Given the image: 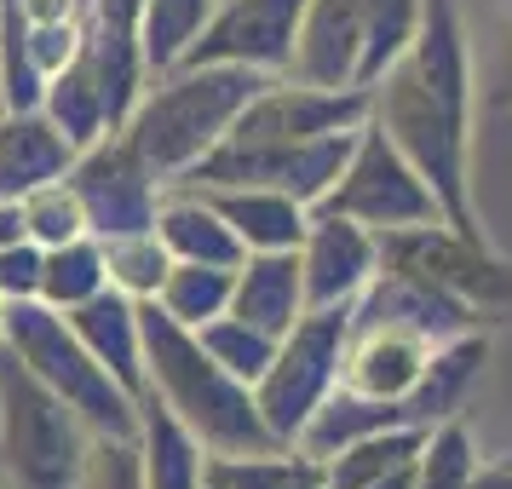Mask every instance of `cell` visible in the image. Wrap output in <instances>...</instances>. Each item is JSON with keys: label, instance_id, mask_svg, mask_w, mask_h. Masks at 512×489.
Instances as JSON below:
<instances>
[{"label": "cell", "instance_id": "6da1fadb", "mask_svg": "<svg viewBox=\"0 0 512 489\" xmlns=\"http://www.w3.org/2000/svg\"><path fill=\"white\" fill-rule=\"evenodd\" d=\"M369 121L415 162L449 225L478 231L472 213V47L455 0H426L409 52L369 87Z\"/></svg>", "mask_w": 512, "mask_h": 489}, {"label": "cell", "instance_id": "7a4b0ae2", "mask_svg": "<svg viewBox=\"0 0 512 489\" xmlns=\"http://www.w3.org/2000/svg\"><path fill=\"white\" fill-rule=\"evenodd\" d=\"M466 328H484L472 311L443 300L420 282L397 271H374V282L351 300V328H346V363L340 386L369 397H403L426 369L432 346L455 340Z\"/></svg>", "mask_w": 512, "mask_h": 489}, {"label": "cell", "instance_id": "3957f363", "mask_svg": "<svg viewBox=\"0 0 512 489\" xmlns=\"http://www.w3.org/2000/svg\"><path fill=\"white\" fill-rule=\"evenodd\" d=\"M271 75L248 64H173L144 81L133 116L116 133L139 150L156 179H185L213 144L231 133V121L248 110V98Z\"/></svg>", "mask_w": 512, "mask_h": 489}, {"label": "cell", "instance_id": "277c9868", "mask_svg": "<svg viewBox=\"0 0 512 489\" xmlns=\"http://www.w3.org/2000/svg\"><path fill=\"white\" fill-rule=\"evenodd\" d=\"M144 323V380L173 415L202 438L208 455H236V449H288L271 438L259 415L254 386H242L225 363H213L196 328L173 323L156 300H139Z\"/></svg>", "mask_w": 512, "mask_h": 489}, {"label": "cell", "instance_id": "5b68a950", "mask_svg": "<svg viewBox=\"0 0 512 489\" xmlns=\"http://www.w3.org/2000/svg\"><path fill=\"white\" fill-rule=\"evenodd\" d=\"M0 346L12 351L47 392L64 397L75 415L87 420L93 438H110V443L139 438V397L121 392L116 374L75 340V328L64 323V311H52L47 300H12L6 305Z\"/></svg>", "mask_w": 512, "mask_h": 489}, {"label": "cell", "instance_id": "8992f818", "mask_svg": "<svg viewBox=\"0 0 512 489\" xmlns=\"http://www.w3.org/2000/svg\"><path fill=\"white\" fill-rule=\"evenodd\" d=\"M87 455V420L0 346V461L12 489H81Z\"/></svg>", "mask_w": 512, "mask_h": 489}, {"label": "cell", "instance_id": "52a82bcc", "mask_svg": "<svg viewBox=\"0 0 512 489\" xmlns=\"http://www.w3.org/2000/svg\"><path fill=\"white\" fill-rule=\"evenodd\" d=\"M374 242H380V271H397V277L455 300L478 323L512 317V259H501L478 231L426 219V225H403V231H374Z\"/></svg>", "mask_w": 512, "mask_h": 489}, {"label": "cell", "instance_id": "ba28073f", "mask_svg": "<svg viewBox=\"0 0 512 489\" xmlns=\"http://www.w3.org/2000/svg\"><path fill=\"white\" fill-rule=\"evenodd\" d=\"M346 328H351V305H317V311H305L300 323L277 340L271 369L254 380L259 415L271 426V438L288 443V449H294L305 420L317 415V403L340 386Z\"/></svg>", "mask_w": 512, "mask_h": 489}, {"label": "cell", "instance_id": "9c48e42d", "mask_svg": "<svg viewBox=\"0 0 512 489\" xmlns=\"http://www.w3.org/2000/svg\"><path fill=\"white\" fill-rule=\"evenodd\" d=\"M311 213H340V219H357V225H369V231H403V225L443 219L432 185L420 179L415 162H409L374 121L357 127V144H351L340 179L311 202Z\"/></svg>", "mask_w": 512, "mask_h": 489}, {"label": "cell", "instance_id": "30bf717a", "mask_svg": "<svg viewBox=\"0 0 512 489\" xmlns=\"http://www.w3.org/2000/svg\"><path fill=\"white\" fill-rule=\"evenodd\" d=\"M70 190L81 196L87 231L98 242H116V236H133V231H156V208L167 196V179H156L150 162L121 133H104L98 144H87L75 156Z\"/></svg>", "mask_w": 512, "mask_h": 489}, {"label": "cell", "instance_id": "8fae6325", "mask_svg": "<svg viewBox=\"0 0 512 489\" xmlns=\"http://www.w3.org/2000/svg\"><path fill=\"white\" fill-rule=\"evenodd\" d=\"M369 87H311L294 75H271L248 110L231 121L225 139L242 144H305V139H328V133H351L369 121Z\"/></svg>", "mask_w": 512, "mask_h": 489}, {"label": "cell", "instance_id": "7c38bea8", "mask_svg": "<svg viewBox=\"0 0 512 489\" xmlns=\"http://www.w3.org/2000/svg\"><path fill=\"white\" fill-rule=\"evenodd\" d=\"M300 18L305 0H219L179 64H248L265 75H288Z\"/></svg>", "mask_w": 512, "mask_h": 489}, {"label": "cell", "instance_id": "4fadbf2b", "mask_svg": "<svg viewBox=\"0 0 512 489\" xmlns=\"http://www.w3.org/2000/svg\"><path fill=\"white\" fill-rule=\"evenodd\" d=\"M380 271V242L369 225L340 219V213H311L300 236V277H305V311L317 305H351Z\"/></svg>", "mask_w": 512, "mask_h": 489}, {"label": "cell", "instance_id": "5bb4252c", "mask_svg": "<svg viewBox=\"0 0 512 489\" xmlns=\"http://www.w3.org/2000/svg\"><path fill=\"white\" fill-rule=\"evenodd\" d=\"M363 6L369 0H305L300 41H294V81L311 87H357V52H363Z\"/></svg>", "mask_w": 512, "mask_h": 489}, {"label": "cell", "instance_id": "9a60e30c", "mask_svg": "<svg viewBox=\"0 0 512 489\" xmlns=\"http://www.w3.org/2000/svg\"><path fill=\"white\" fill-rule=\"evenodd\" d=\"M64 323L75 328V340L93 351L104 369L121 380V392L144 397V323H139V300L121 288H98L93 300H81L75 311H64Z\"/></svg>", "mask_w": 512, "mask_h": 489}, {"label": "cell", "instance_id": "2e32d148", "mask_svg": "<svg viewBox=\"0 0 512 489\" xmlns=\"http://www.w3.org/2000/svg\"><path fill=\"white\" fill-rule=\"evenodd\" d=\"M75 150L52 116L35 104V110H0V196L6 202H24L29 190L64 179L75 167Z\"/></svg>", "mask_w": 512, "mask_h": 489}, {"label": "cell", "instance_id": "e0dca14e", "mask_svg": "<svg viewBox=\"0 0 512 489\" xmlns=\"http://www.w3.org/2000/svg\"><path fill=\"white\" fill-rule=\"evenodd\" d=\"M231 317L265 328V334H288L305 317V277H300V248H254L236 265L231 282Z\"/></svg>", "mask_w": 512, "mask_h": 489}, {"label": "cell", "instance_id": "ac0fdd59", "mask_svg": "<svg viewBox=\"0 0 512 489\" xmlns=\"http://www.w3.org/2000/svg\"><path fill=\"white\" fill-rule=\"evenodd\" d=\"M484 363H489V334L484 328H466L455 340L432 346L426 369L415 374V386L403 392V409L415 426H438V420H455L466 409V397L478 392L484 380Z\"/></svg>", "mask_w": 512, "mask_h": 489}, {"label": "cell", "instance_id": "d6986e66", "mask_svg": "<svg viewBox=\"0 0 512 489\" xmlns=\"http://www.w3.org/2000/svg\"><path fill=\"white\" fill-rule=\"evenodd\" d=\"M156 236L167 242V254L185 259V265H225V271H236L248 259L242 236L213 213V202L202 190L190 185H167L162 208H156Z\"/></svg>", "mask_w": 512, "mask_h": 489}, {"label": "cell", "instance_id": "ffe728a7", "mask_svg": "<svg viewBox=\"0 0 512 489\" xmlns=\"http://www.w3.org/2000/svg\"><path fill=\"white\" fill-rule=\"evenodd\" d=\"M133 449H139L144 489H202V461H208V449H202V438H196L150 386H144V397H139V438H133Z\"/></svg>", "mask_w": 512, "mask_h": 489}, {"label": "cell", "instance_id": "44dd1931", "mask_svg": "<svg viewBox=\"0 0 512 489\" xmlns=\"http://www.w3.org/2000/svg\"><path fill=\"white\" fill-rule=\"evenodd\" d=\"M392 426H415L409 409H403V397H369V392H346V386H334V392L317 403V415L300 426V449L305 461L323 466L328 455H340L346 443L357 438H374V432H392Z\"/></svg>", "mask_w": 512, "mask_h": 489}, {"label": "cell", "instance_id": "7402d4cb", "mask_svg": "<svg viewBox=\"0 0 512 489\" xmlns=\"http://www.w3.org/2000/svg\"><path fill=\"white\" fill-rule=\"evenodd\" d=\"M213 202V213L242 236V248H300L305 225H311V208L282 196V190L265 185H190Z\"/></svg>", "mask_w": 512, "mask_h": 489}, {"label": "cell", "instance_id": "603a6c76", "mask_svg": "<svg viewBox=\"0 0 512 489\" xmlns=\"http://www.w3.org/2000/svg\"><path fill=\"white\" fill-rule=\"evenodd\" d=\"M41 110L52 116V127L75 144V150H87L110 133V110H104V87H98L93 64L75 52L64 70L47 81V93H41Z\"/></svg>", "mask_w": 512, "mask_h": 489}, {"label": "cell", "instance_id": "cb8c5ba5", "mask_svg": "<svg viewBox=\"0 0 512 489\" xmlns=\"http://www.w3.org/2000/svg\"><path fill=\"white\" fill-rule=\"evenodd\" d=\"M426 432H432V426H392V432H374V438L346 443L340 455L323 461V489H369V484H380L386 472L415 461Z\"/></svg>", "mask_w": 512, "mask_h": 489}, {"label": "cell", "instance_id": "d4e9b609", "mask_svg": "<svg viewBox=\"0 0 512 489\" xmlns=\"http://www.w3.org/2000/svg\"><path fill=\"white\" fill-rule=\"evenodd\" d=\"M317 472L300 449H236L202 461V489H305Z\"/></svg>", "mask_w": 512, "mask_h": 489}, {"label": "cell", "instance_id": "484cf974", "mask_svg": "<svg viewBox=\"0 0 512 489\" xmlns=\"http://www.w3.org/2000/svg\"><path fill=\"white\" fill-rule=\"evenodd\" d=\"M98 288H110V265H104V242L98 236H75L58 248H41V300L52 311H75L93 300Z\"/></svg>", "mask_w": 512, "mask_h": 489}, {"label": "cell", "instance_id": "4316f807", "mask_svg": "<svg viewBox=\"0 0 512 489\" xmlns=\"http://www.w3.org/2000/svg\"><path fill=\"white\" fill-rule=\"evenodd\" d=\"M231 282H236V271H225V265H185V259H173L162 288H156V305L173 323L202 328L231 311Z\"/></svg>", "mask_w": 512, "mask_h": 489}, {"label": "cell", "instance_id": "83f0119b", "mask_svg": "<svg viewBox=\"0 0 512 489\" xmlns=\"http://www.w3.org/2000/svg\"><path fill=\"white\" fill-rule=\"evenodd\" d=\"M426 0H369L363 6V52H357V87H374L409 52Z\"/></svg>", "mask_w": 512, "mask_h": 489}, {"label": "cell", "instance_id": "f1b7e54d", "mask_svg": "<svg viewBox=\"0 0 512 489\" xmlns=\"http://www.w3.org/2000/svg\"><path fill=\"white\" fill-rule=\"evenodd\" d=\"M219 0H144V29H139V47H144V70L162 75L173 70L185 47L202 35V24L213 18Z\"/></svg>", "mask_w": 512, "mask_h": 489}, {"label": "cell", "instance_id": "f546056e", "mask_svg": "<svg viewBox=\"0 0 512 489\" xmlns=\"http://www.w3.org/2000/svg\"><path fill=\"white\" fill-rule=\"evenodd\" d=\"M478 466L484 461H478V443L466 432V420H438L415 455V489H472Z\"/></svg>", "mask_w": 512, "mask_h": 489}, {"label": "cell", "instance_id": "4dcf8cb0", "mask_svg": "<svg viewBox=\"0 0 512 489\" xmlns=\"http://www.w3.org/2000/svg\"><path fill=\"white\" fill-rule=\"evenodd\" d=\"M196 340H202L213 363H225L242 386H254L259 374L271 369V357H277V334L242 323V317H231V311H225V317H213V323H202V328H196Z\"/></svg>", "mask_w": 512, "mask_h": 489}, {"label": "cell", "instance_id": "1f68e13d", "mask_svg": "<svg viewBox=\"0 0 512 489\" xmlns=\"http://www.w3.org/2000/svg\"><path fill=\"white\" fill-rule=\"evenodd\" d=\"M104 265H110V288L133 294V300H156L173 254H167V242L156 231H133V236L104 242Z\"/></svg>", "mask_w": 512, "mask_h": 489}, {"label": "cell", "instance_id": "d6a6232c", "mask_svg": "<svg viewBox=\"0 0 512 489\" xmlns=\"http://www.w3.org/2000/svg\"><path fill=\"white\" fill-rule=\"evenodd\" d=\"M24 231L35 248H58V242H75V236H93L87 213H81V196L70 190V173L24 196Z\"/></svg>", "mask_w": 512, "mask_h": 489}, {"label": "cell", "instance_id": "836d02e7", "mask_svg": "<svg viewBox=\"0 0 512 489\" xmlns=\"http://www.w3.org/2000/svg\"><path fill=\"white\" fill-rule=\"evenodd\" d=\"M81 489H144L139 449H133V443L93 438V455H87V484H81Z\"/></svg>", "mask_w": 512, "mask_h": 489}, {"label": "cell", "instance_id": "e575fe53", "mask_svg": "<svg viewBox=\"0 0 512 489\" xmlns=\"http://www.w3.org/2000/svg\"><path fill=\"white\" fill-rule=\"evenodd\" d=\"M0 294L6 305L12 300H41V248L35 242H12V248H0Z\"/></svg>", "mask_w": 512, "mask_h": 489}, {"label": "cell", "instance_id": "d590c367", "mask_svg": "<svg viewBox=\"0 0 512 489\" xmlns=\"http://www.w3.org/2000/svg\"><path fill=\"white\" fill-rule=\"evenodd\" d=\"M495 104L512 110V0L501 6V47H495Z\"/></svg>", "mask_w": 512, "mask_h": 489}, {"label": "cell", "instance_id": "8d00e7d4", "mask_svg": "<svg viewBox=\"0 0 512 489\" xmlns=\"http://www.w3.org/2000/svg\"><path fill=\"white\" fill-rule=\"evenodd\" d=\"M24 202H6L0 196V248H12V242H24Z\"/></svg>", "mask_w": 512, "mask_h": 489}, {"label": "cell", "instance_id": "74e56055", "mask_svg": "<svg viewBox=\"0 0 512 489\" xmlns=\"http://www.w3.org/2000/svg\"><path fill=\"white\" fill-rule=\"evenodd\" d=\"M472 489H512V461H495V466H478Z\"/></svg>", "mask_w": 512, "mask_h": 489}, {"label": "cell", "instance_id": "f35d334b", "mask_svg": "<svg viewBox=\"0 0 512 489\" xmlns=\"http://www.w3.org/2000/svg\"><path fill=\"white\" fill-rule=\"evenodd\" d=\"M369 489H415V461L397 466V472H386V478H380V484H369Z\"/></svg>", "mask_w": 512, "mask_h": 489}, {"label": "cell", "instance_id": "ab89813d", "mask_svg": "<svg viewBox=\"0 0 512 489\" xmlns=\"http://www.w3.org/2000/svg\"><path fill=\"white\" fill-rule=\"evenodd\" d=\"M0 334H6V294H0Z\"/></svg>", "mask_w": 512, "mask_h": 489}, {"label": "cell", "instance_id": "60d3db41", "mask_svg": "<svg viewBox=\"0 0 512 489\" xmlns=\"http://www.w3.org/2000/svg\"><path fill=\"white\" fill-rule=\"evenodd\" d=\"M305 489H323V472H317V478H311V484H305Z\"/></svg>", "mask_w": 512, "mask_h": 489}, {"label": "cell", "instance_id": "b9f144b4", "mask_svg": "<svg viewBox=\"0 0 512 489\" xmlns=\"http://www.w3.org/2000/svg\"><path fill=\"white\" fill-rule=\"evenodd\" d=\"M507 461H512V455H507Z\"/></svg>", "mask_w": 512, "mask_h": 489}]
</instances>
